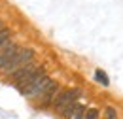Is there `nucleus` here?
Wrapping results in <instances>:
<instances>
[{
  "instance_id": "9",
  "label": "nucleus",
  "mask_w": 123,
  "mask_h": 119,
  "mask_svg": "<svg viewBox=\"0 0 123 119\" xmlns=\"http://www.w3.org/2000/svg\"><path fill=\"white\" fill-rule=\"evenodd\" d=\"M85 112H87V108L78 102L76 108H74V112H72V115H70L68 119H85Z\"/></svg>"
},
{
  "instance_id": "1",
  "label": "nucleus",
  "mask_w": 123,
  "mask_h": 119,
  "mask_svg": "<svg viewBox=\"0 0 123 119\" xmlns=\"http://www.w3.org/2000/svg\"><path fill=\"white\" fill-rule=\"evenodd\" d=\"M34 49H31V47H21L19 51H17L15 55L12 57V60L0 70L4 76H12L13 72H17L19 68H23V66H27V64H31L32 60H34Z\"/></svg>"
},
{
  "instance_id": "8",
  "label": "nucleus",
  "mask_w": 123,
  "mask_h": 119,
  "mask_svg": "<svg viewBox=\"0 0 123 119\" xmlns=\"http://www.w3.org/2000/svg\"><path fill=\"white\" fill-rule=\"evenodd\" d=\"M12 36H13V30L12 29H8V27L0 29V49L6 47V45L12 42Z\"/></svg>"
},
{
  "instance_id": "6",
  "label": "nucleus",
  "mask_w": 123,
  "mask_h": 119,
  "mask_svg": "<svg viewBox=\"0 0 123 119\" xmlns=\"http://www.w3.org/2000/svg\"><path fill=\"white\" fill-rule=\"evenodd\" d=\"M19 49H21V45L15 44V42H10L6 47H2V49H0V70H2L10 60H12V57L15 55Z\"/></svg>"
},
{
  "instance_id": "4",
  "label": "nucleus",
  "mask_w": 123,
  "mask_h": 119,
  "mask_svg": "<svg viewBox=\"0 0 123 119\" xmlns=\"http://www.w3.org/2000/svg\"><path fill=\"white\" fill-rule=\"evenodd\" d=\"M61 91V85L57 83V81H51V85L47 87L36 100H38V106L40 108H44V110H47V108H51V104H53V100H55V96H57V93Z\"/></svg>"
},
{
  "instance_id": "12",
  "label": "nucleus",
  "mask_w": 123,
  "mask_h": 119,
  "mask_svg": "<svg viewBox=\"0 0 123 119\" xmlns=\"http://www.w3.org/2000/svg\"><path fill=\"white\" fill-rule=\"evenodd\" d=\"M0 29H4V21L2 19H0Z\"/></svg>"
},
{
  "instance_id": "10",
  "label": "nucleus",
  "mask_w": 123,
  "mask_h": 119,
  "mask_svg": "<svg viewBox=\"0 0 123 119\" xmlns=\"http://www.w3.org/2000/svg\"><path fill=\"white\" fill-rule=\"evenodd\" d=\"M95 77H97V79H98V81H100V83H102L104 87H106V85H108V77H106V76H104V74H102L100 70H97V72H95Z\"/></svg>"
},
{
  "instance_id": "2",
  "label": "nucleus",
  "mask_w": 123,
  "mask_h": 119,
  "mask_svg": "<svg viewBox=\"0 0 123 119\" xmlns=\"http://www.w3.org/2000/svg\"><path fill=\"white\" fill-rule=\"evenodd\" d=\"M80 96H81V91L80 89H61L57 93L53 104H51V110H55L59 113L64 108H68V106H72V104H78V98Z\"/></svg>"
},
{
  "instance_id": "3",
  "label": "nucleus",
  "mask_w": 123,
  "mask_h": 119,
  "mask_svg": "<svg viewBox=\"0 0 123 119\" xmlns=\"http://www.w3.org/2000/svg\"><path fill=\"white\" fill-rule=\"evenodd\" d=\"M44 76H47L46 68H44V66H38V68H36V70H34V72H32V74L29 76L23 83H21V85H17V89L21 91V95H23V96H27V98H29V96H31V93H32V89L36 87V83H38Z\"/></svg>"
},
{
  "instance_id": "5",
  "label": "nucleus",
  "mask_w": 123,
  "mask_h": 119,
  "mask_svg": "<svg viewBox=\"0 0 123 119\" xmlns=\"http://www.w3.org/2000/svg\"><path fill=\"white\" fill-rule=\"evenodd\" d=\"M36 68H38V64L31 62V64H27V66L19 68L17 72H13V74L10 76V77H12V81H13V85H15V87H17V85H21V83H23V81H25V79H27V77L36 70Z\"/></svg>"
},
{
  "instance_id": "11",
  "label": "nucleus",
  "mask_w": 123,
  "mask_h": 119,
  "mask_svg": "<svg viewBox=\"0 0 123 119\" xmlns=\"http://www.w3.org/2000/svg\"><path fill=\"white\" fill-rule=\"evenodd\" d=\"M106 119H117L116 108H112V106H108V108H106Z\"/></svg>"
},
{
  "instance_id": "7",
  "label": "nucleus",
  "mask_w": 123,
  "mask_h": 119,
  "mask_svg": "<svg viewBox=\"0 0 123 119\" xmlns=\"http://www.w3.org/2000/svg\"><path fill=\"white\" fill-rule=\"evenodd\" d=\"M51 81H53V79H51L49 76H44V77L36 83V87L32 89V93H31V96H29V98H38V96H40V95H42V93L51 85Z\"/></svg>"
}]
</instances>
